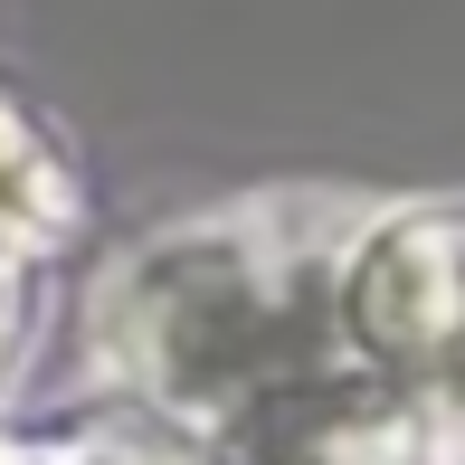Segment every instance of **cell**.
I'll return each mask as SVG.
<instances>
[{"label":"cell","instance_id":"cell-1","mask_svg":"<svg viewBox=\"0 0 465 465\" xmlns=\"http://www.w3.org/2000/svg\"><path fill=\"white\" fill-rule=\"evenodd\" d=\"M361 200L257 190L134 238L86 294V371L114 409L200 447L219 418L342 361L332 266Z\"/></svg>","mask_w":465,"mask_h":465},{"label":"cell","instance_id":"cell-2","mask_svg":"<svg viewBox=\"0 0 465 465\" xmlns=\"http://www.w3.org/2000/svg\"><path fill=\"white\" fill-rule=\"evenodd\" d=\"M342 351L465 437V200H380L332 266Z\"/></svg>","mask_w":465,"mask_h":465},{"label":"cell","instance_id":"cell-3","mask_svg":"<svg viewBox=\"0 0 465 465\" xmlns=\"http://www.w3.org/2000/svg\"><path fill=\"white\" fill-rule=\"evenodd\" d=\"M190 465H447V428L399 380L342 351V361L247 399L238 418H219L190 447Z\"/></svg>","mask_w":465,"mask_h":465},{"label":"cell","instance_id":"cell-4","mask_svg":"<svg viewBox=\"0 0 465 465\" xmlns=\"http://www.w3.org/2000/svg\"><path fill=\"white\" fill-rule=\"evenodd\" d=\"M86 219V190H76V162L57 153V134L29 114L19 95H0V247L48 266L57 247Z\"/></svg>","mask_w":465,"mask_h":465},{"label":"cell","instance_id":"cell-5","mask_svg":"<svg viewBox=\"0 0 465 465\" xmlns=\"http://www.w3.org/2000/svg\"><path fill=\"white\" fill-rule=\"evenodd\" d=\"M29 323H38V257L0 247V390H10L19 361H29Z\"/></svg>","mask_w":465,"mask_h":465},{"label":"cell","instance_id":"cell-6","mask_svg":"<svg viewBox=\"0 0 465 465\" xmlns=\"http://www.w3.org/2000/svg\"><path fill=\"white\" fill-rule=\"evenodd\" d=\"M0 465H38V456H29V447H10V437H0Z\"/></svg>","mask_w":465,"mask_h":465},{"label":"cell","instance_id":"cell-7","mask_svg":"<svg viewBox=\"0 0 465 465\" xmlns=\"http://www.w3.org/2000/svg\"><path fill=\"white\" fill-rule=\"evenodd\" d=\"M447 465H465V437H447Z\"/></svg>","mask_w":465,"mask_h":465}]
</instances>
